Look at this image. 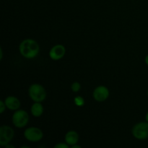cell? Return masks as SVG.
<instances>
[{"mask_svg": "<svg viewBox=\"0 0 148 148\" xmlns=\"http://www.w3.org/2000/svg\"><path fill=\"white\" fill-rule=\"evenodd\" d=\"M19 51L22 56L27 59L36 58L40 52V46L34 39H24L19 46Z\"/></svg>", "mask_w": 148, "mask_h": 148, "instance_id": "cell-1", "label": "cell"}, {"mask_svg": "<svg viewBox=\"0 0 148 148\" xmlns=\"http://www.w3.org/2000/svg\"><path fill=\"white\" fill-rule=\"evenodd\" d=\"M28 95L34 102H43L47 96L46 89L39 83H33L28 88Z\"/></svg>", "mask_w": 148, "mask_h": 148, "instance_id": "cell-2", "label": "cell"}, {"mask_svg": "<svg viewBox=\"0 0 148 148\" xmlns=\"http://www.w3.org/2000/svg\"><path fill=\"white\" fill-rule=\"evenodd\" d=\"M29 119H30V117H29L28 113L23 109L14 111L12 116V121L13 125L19 129L25 127L28 124Z\"/></svg>", "mask_w": 148, "mask_h": 148, "instance_id": "cell-3", "label": "cell"}, {"mask_svg": "<svg viewBox=\"0 0 148 148\" xmlns=\"http://www.w3.org/2000/svg\"><path fill=\"white\" fill-rule=\"evenodd\" d=\"M133 137L139 140H145L148 139V122L141 121L134 124L132 129Z\"/></svg>", "mask_w": 148, "mask_h": 148, "instance_id": "cell-4", "label": "cell"}, {"mask_svg": "<svg viewBox=\"0 0 148 148\" xmlns=\"http://www.w3.org/2000/svg\"><path fill=\"white\" fill-rule=\"evenodd\" d=\"M14 137V131L10 126L2 125L0 127V146L5 147L10 144Z\"/></svg>", "mask_w": 148, "mask_h": 148, "instance_id": "cell-5", "label": "cell"}, {"mask_svg": "<svg viewBox=\"0 0 148 148\" xmlns=\"http://www.w3.org/2000/svg\"><path fill=\"white\" fill-rule=\"evenodd\" d=\"M23 135L27 141L31 143H37L43 139V132L38 127H30L25 130Z\"/></svg>", "mask_w": 148, "mask_h": 148, "instance_id": "cell-6", "label": "cell"}, {"mask_svg": "<svg viewBox=\"0 0 148 148\" xmlns=\"http://www.w3.org/2000/svg\"><path fill=\"white\" fill-rule=\"evenodd\" d=\"M110 95V91L107 87L104 85H99L94 89L92 92V97L94 100L98 102H103L106 101Z\"/></svg>", "mask_w": 148, "mask_h": 148, "instance_id": "cell-7", "label": "cell"}, {"mask_svg": "<svg viewBox=\"0 0 148 148\" xmlns=\"http://www.w3.org/2000/svg\"><path fill=\"white\" fill-rule=\"evenodd\" d=\"M66 53V49L62 44H56L53 46L49 51V57L53 61L62 59Z\"/></svg>", "mask_w": 148, "mask_h": 148, "instance_id": "cell-8", "label": "cell"}, {"mask_svg": "<svg viewBox=\"0 0 148 148\" xmlns=\"http://www.w3.org/2000/svg\"><path fill=\"white\" fill-rule=\"evenodd\" d=\"M4 103H5L7 108L11 110V111H17V110L20 109V106H21L20 100L17 97L13 96V95L7 96L4 99Z\"/></svg>", "mask_w": 148, "mask_h": 148, "instance_id": "cell-9", "label": "cell"}, {"mask_svg": "<svg viewBox=\"0 0 148 148\" xmlns=\"http://www.w3.org/2000/svg\"><path fill=\"white\" fill-rule=\"evenodd\" d=\"M79 134L76 131H74V130H70L65 134V143H67L70 147L77 144L79 142Z\"/></svg>", "mask_w": 148, "mask_h": 148, "instance_id": "cell-10", "label": "cell"}, {"mask_svg": "<svg viewBox=\"0 0 148 148\" xmlns=\"http://www.w3.org/2000/svg\"><path fill=\"white\" fill-rule=\"evenodd\" d=\"M44 112V108L41 102H34L30 108V113L34 117H40Z\"/></svg>", "mask_w": 148, "mask_h": 148, "instance_id": "cell-11", "label": "cell"}, {"mask_svg": "<svg viewBox=\"0 0 148 148\" xmlns=\"http://www.w3.org/2000/svg\"><path fill=\"white\" fill-rule=\"evenodd\" d=\"M85 99H84L83 97L80 96V95H78L76 96L74 98V103L76 106L77 107H82L85 105Z\"/></svg>", "mask_w": 148, "mask_h": 148, "instance_id": "cell-12", "label": "cell"}, {"mask_svg": "<svg viewBox=\"0 0 148 148\" xmlns=\"http://www.w3.org/2000/svg\"><path fill=\"white\" fill-rule=\"evenodd\" d=\"M81 89V84L79 82H74L71 85V90L73 92H78Z\"/></svg>", "mask_w": 148, "mask_h": 148, "instance_id": "cell-13", "label": "cell"}, {"mask_svg": "<svg viewBox=\"0 0 148 148\" xmlns=\"http://www.w3.org/2000/svg\"><path fill=\"white\" fill-rule=\"evenodd\" d=\"M70 146L66 143H57L56 145L54 146V148H69Z\"/></svg>", "mask_w": 148, "mask_h": 148, "instance_id": "cell-14", "label": "cell"}, {"mask_svg": "<svg viewBox=\"0 0 148 148\" xmlns=\"http://www.w3.org/2000/svg\"><path fill=\"white\" fill-rule=\"evenodd\" d=\"M7 108V106H6V104L4 103V101H0V113L1 114H3L4 112V111Z\"/></svg>", "mask_w": 148, "mask_h": 148, "instance_id": "cell-15", "label": "cell"}, {"mask_svg": "<svg viewBox=\"0 0 148 148\" xmlns=\"http://www.w3.org/2000/svg\"><path fill=\"white\" fill-rule=\"evenodd\" d=\"M3 59V50L2 49H0V59L2 60Z\"/></svg>", "mask_w": 148, "mask_h": 148, "instance_id": "cell-16", "label": "cell"}, {"mask_svg": "<svg viewBox=\"0 0 148 148\" xmlns=\"http://www.w3.org/2000/svg\"><path fill=\"white\" fill-rule=\"evenodd\" d=\"M4 147H5V148H14V146L11 145H10V144L7 145H6Z\"/></svg>", "mask_w": 148, "mask_h": 148, "instance_id": "cell-17", "label": "cell"}, {"mask_svg": "<svg viewBox=\"0 0 148 148\" xmlns=\"http://www.w3.org/2000/svg\"><path fill=\"white\" fill-rule=\"evenodd\" d=\"M72 148H81V146L80 145H78L77 144H76V145H73V146H72V147H71Z\"/></svg>", "mask_w": 148, "mask_h": 148, "instance_id": "cell-18", "label": "cell"}, {"mask_svg": "<svg viewBox=\"0 0 148 148\" xmlns=\"http://www.w3.org/2000/svg\"><path fill=\"white\" fill-rule=\"evenodd\" d=\"M145 64L148 66V54L145 56Z\"/></svg>", "mask_w": 148, "mask_h": 148, "instance_id": "cell-19", "label": "cell"}, {"mask_svg": "<svg viewBox=\"0 0 148 148\" xmlns=\"http://www.w3.org/2000/svg\"><path fill=\"white\" fill-rule=\"evenodd\" d=\"M145 121H147V122H148V111H147V114H146V115H145Z\"/></svg>", "mask_w": 148, "mask_h": 148, "instance_id": "cell-20", "label": "cell"}, {"mask_svg": "<svg viewBox=\"0 0 148 148\" xmlns=\"http://www.w3.org/2000/svg\"><path fill=\"white\" fill-rule=\"evenodd\" d=\"M147 98H148V90H147Z\"/></svg>", "mask_w": 148, "mask_h": 148, "instance_id": "cell-21", "label": "cell"}]
</instances>
